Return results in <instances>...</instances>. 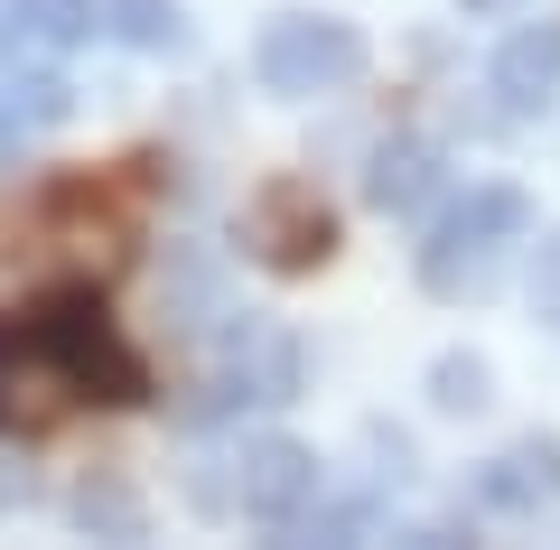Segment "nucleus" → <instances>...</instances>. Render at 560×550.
<instances>
[{
	"mask_svg": "<svg viewBox=\"0 0 560 550\" xmlns=\"http://www.w3.org/2000/svg\"><path fill=\"white\" fill-rule=\"evenodd\" d=\"M523 224H533L523 187H467V197L430 224V243H420V280H430V290H467V280H477Z\"/></svg>",
	"mask_w": 560,
	"mask_h": 550,
	"instance_id": "nucleus-1",
	"label": "nucleus"
},
{
	"mask_svg": "<svg viewBox=\"0 0 560 550\" xmlns=\"http://www.w3.org/2000/svg\"><path fill=\"white\" fill-rule=\"evenodd\" d=\"M75 401H84V383H75V364H66V346L47 336V317L0 327V430L38 438V430H57Z\"/></svg>",
	"mask_w": 560,
	"mask_h": 550,
	"instance_id": "nucleus-2",
	"label": "nucleus"
},
{
	"mask_svg": "<svg viewBox=\"0 0 560 550\" xmlns=\"http://www.w3.org/2000/svg\"><path fill=\"white\" fill-rule=\"evenodd\" d=\"M47 336L66 346V364H75V383H84V401H150V364H140L131 346H121V327L103 317V299L94 290H57L47 299Z\"/></svg>",
	"mask_w": 560,
	"mask_h": 550,
	"instance_id": "nucleus-3",
	"label": "nucleus"
},
{
	"mask_svg": "<svg viewBox=\"0 0 560 550\" xmlns=\"http://www.w3.org/2000/svg\"><path fill=\"white\" fill-rule=\"evenodd\" d=\"M261 94H337V84L364 75V38L346 20H271L261 28V57H253Z\"/></svg>",
	"mask_w": 560,
	"mask_h": 550,
	"instance_id": "nucleus-4",
	"label": "nucleus"
},
{
	"mask_svg": "<svg viewBox=\"0 0 560 550\" xmlns=\"http://www.w3.org/2000/svg\"><path fill=\"white\" fill-rule=\"evenodd\" d=\"M224 485H206L224 513H243V523H300L308 504H318V457L300 448V438H243L234 457H224Z\"/></svg>",
	"mask_w": 560,
	"mask_h": 550,
	"instance_id": "nucleus-5",
	"label": "nucleus"
},
{
	"mask_svg": "<svg viewBox=\"0 0 560 550\" xmlns=\"http://www.w3.org/2000/svg\"><path fill=\"white\" fill-rule=\"evenodd\" d=\"M243 234H253V253L271 261V271H318V261L337 253V215H327V197L308 177H271L253 197V215H243Z\"/></svg>",
	"mask_w": 560,
	"mask_h": 550,
	"instance_id": "nucleus-6",
	"label": "nucleus"
},
{
	"mask_svg": "<svg viewBox=\"0 0 560 550\" xmlns=\"http://www.w3.org/2000/svg\"><path fill=\"white\" fill-rule=\"evenodd\" d=\"M300 393V346L280 327H234L224 336V364L206 383V411H234V401H290Z\"/></svg>",
	"mask_w": 560,
	"mask_h": 550,
	"instance_id": "nucleus-7",
	"label": "nucleus"
},
{
	"mask_svg": "<svg viewBox=\"0 0 560 550\" xmlns=\"http://www.w3.org/2000/svg\"><path fill=\"white\" fill-rule=\"evenodd\" d=\"M477 504L486 513H514V523L551 513L560 504V438H523V448L486 457V467H477Z\"/></svg>",
	"mask_w": 560,
	"mask_h": 550,
	"instance_id": "nucleus-8",
	"label": "nucleus"
},
{
	"mask_svg": "<svg viewBox=\"0 0 560 550\" xmlns=\"http://www.w3.org/2000/svg\"><path fill=\"white\" fill-rule=\"evenodd\" d=\"M551 94H560V20H533L495 47V103L514 121H533Z\"/></svg>",
	"mask_w": 560,
	"mask_h": 550,
	"instance_id": "nucleus-9",
	"label": "nucleus"
},
{
	"mask_svg": "<svg viewBox=\"0 0 560 550\" xmlns=\"http://www.w3.org/2000/svg\"><path fill=\"white\" fill-rule=\"evenodd\" d=\"M430 187H440V150H430V140H383L374 168H364V197H374L383 215H411Z\"/></svg>",
	"mask_w": 560,
	"mask_h": 550,
	"instance_id": "nucleus-10",
	"label": "nucleus"
},
{
	"mask_svg": "<svg viewBox=\"0 0 560 550\" xmlns=\"http://www.w3.org/2000/svg\"><path fill=\"white\" fill-rule=\"evenodd\" d=\"M113 28L131 47H168L178 38V0H113Z\"/></svg>",
	"mask_w": 560,
	"mask_h": 550,
	"instance_id": "nucleus-11",
	"label": "nucleus"
},
{
	"mask_svg": "<svg viewBox=\"0 0 560 550\" xmlns=\"http://www.w3.org/2000/svg\"><path fill=\"white\" fill-rule=\"evenodd\" d=\"M28 28L47 47H84L94 38V0H28Z\"/></svg>",
	"mask_w": 560,
	"mask_h": 550,
	"instance_id": "nucleus-12",
	"label": "nucleus"
},
{
	"mask_svg": "<svg viewBox=\"0 0 560 550\" xmlns=\"http://www.w3.org/2000/svg\"><path fill=\"white\" fill-rule=\"evenodd\" d=\"M430 401H440V411H477V401H486V364H477V354L430 364Z\"/></svg>",
	"mask_w": 560,
	"mask_h": 550,
	"instance_id": "nucleus-13",
	"label": "nucleus"
},
{
	"mask_svg": "<svg viewBox=\"0 0 560 550\" xmlns=\"http://www.w3.org/2000/svg\"><path fill=\"white\" fill-rule=\"evenodd\" d=\"M10 113L20 121H57L66 113V75H20L10 84Z\"/></svg>",
	"mask_w": 560,
	"mask_h": 550,
	"instance_id": "nucleus-14",
	"label": "nucleus"
},
{
	"mask_svg": "<svg viewBox=\"0 0 560 550\" xmlns=\"http://www.w3.org/2000/svg\"><path fill=\"white\" fill-rule=\"evenodd\" d=\"M84 523H103V531H140V513H131V494H121V485H84Z\"/></svg>",
	"mask_w": 560,
	"mask_h": 550,
	"instance_id": "nucleus-15",
	"label": "nucleus"
},
{
	"mask_svg": "<svg viewBox=\"0 0 560 550\" xmlns=\"http://www.w3.org/2000/svg\"><path fill=\"white\" fill-rule=\"evenodd\" d=\"M533 308H541V317H560V234L541 243V261H533Z\"/></svg>",
	"mask_w": 560,
	"mask_h": 550,
	"instance_id": "nucleus-16",
	"label": "nucleus"
},
{
	"mask_svg": "<svg viewBox=\"0 0 560 550\" xmlns=\"http://www.w3.org/2000/svg\"><path fill=\"white\" fill-rule=\"evenodd\" d=\"M28 38H38V28H28V0H0V57H20Z\"/></svg>",
	"mask_w": 560,
	"mask_h": 550,
	"instance_id": "nucleus-17",
	"label": "nucleus"
}]
</instances>
